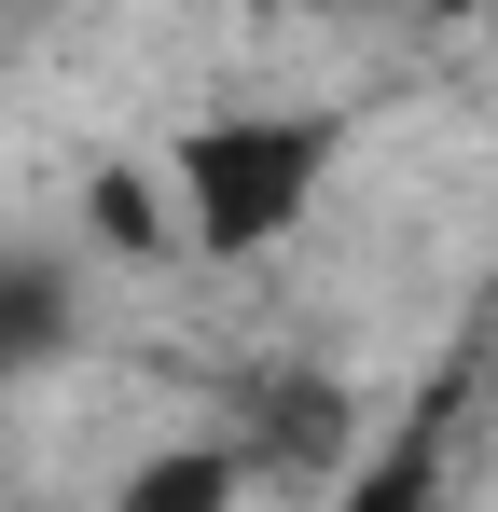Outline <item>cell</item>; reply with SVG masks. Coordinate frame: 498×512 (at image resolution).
Returning <instances> with one entry per match:
<instances>
[{"label":"cell","instance_id":"1","mask_svg":"<svg viewBox=\"0 0 498 512\" xmlns=\"http://www.w3.org/2000/svg\"><path fill=\"white\" fill-rule=\"evenodd\" d=\"M332 153H346L332 111H208L180 139V222H194V250H277L305 222V194L332 180Z\"/></svg>","mask_w":498,"mask_h":512},{"label":"cell","instance_id":"2","mask_svg":"<svg viewBox=\"0 0 498 512\" xmlns=\"http://www.w3.org/2000/svg\"><path fill=\"white\" fill-rule=\"evenodd\" d=\"M236 499H249V457H236V443H166L111 512H236Z\"/></svg>","mask_w":498,"mask_h":512},{"label":"cell","instance_id":"3","mask_svg":"<svg viewBox=\"0 0 498 512\" xmlns=\"http://www.w3.org/2000/svg\"><path fill=\"white\" fill-rule=\"evenodd\" d=\"M429 499H443V443H429V429H415V443H388V457L346 485V512H429Z\"/></svg>","mask_w":498,"mask_h":512},{"label":"cell","instance_id":"4","mask_svg":"<svg viewBox=\"0 0 498 512\" xmlns=\"http://www.w3.org/2000/svg\"><path fill=\"white\" fill-rule=\"evenodd\" d=\"M429 512H457V499H429Z\"/></svg>","mask_w":498,"mask_h":512}]
</instances>
